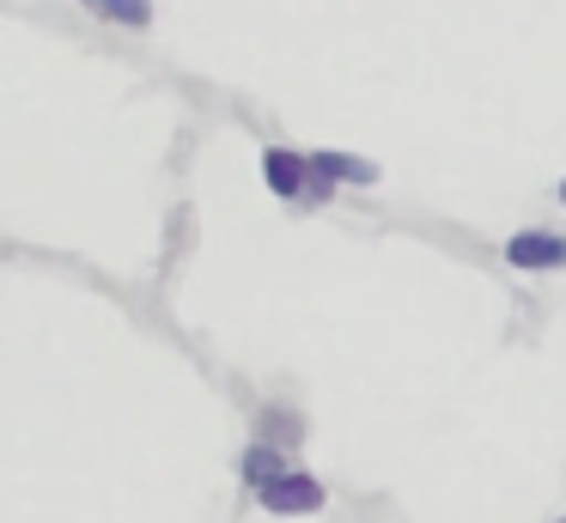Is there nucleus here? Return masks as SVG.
<instances>
[{"label": "nucleus", "mask_w": 566, "mask_h": 523, "mask_svg": "<svg viewBox=\"0 0 566 523\" xmlns=\"http://www.w3.org/2000/svg\"><path fill=\"white\" fill-rule=\"evenodd\" d=\"M262 493V505L269 511H281V517H305V511H323V487L311 481V474H274L269 487H256Z\"/></svg>", "instance_id": "1"}, {"label": "nucleus", "mask_w": 566, "mask_h": 523, "mask_svg": "<svg viewBox=\"0 0 566 523\" xmlns=\"http://www.w3.org/2000/svg\"><path fill=\"white\" fill-rule=\"evenodd\" d=\"M505 262L512 268H566V238H554V231H517L505 243Z\"/></svg>", "instance_id": "2"}, {"label": "nucleus", "mask_w": 566, "mask_h": 523, "mask_svg": "<svg viewBox=\"0 0 566 523\" xmlns=\"http://www.w3.org/2000/svg\"><path fill=\"white\" fill-rule=\"evenodd\" d=\"M311 158H298V153H286V146H274L269 158H262V177H269V189L281 195V201H298L305 195V177H311Z\"/></svg>", "instance_id": "3"}, {"label": "nucleus", "mask_w": 566, "mask_h": 523, "mask_svg": "<svg viewBox=\"0 0 566 523\" xmlns=\"http://www.w3.org/2000/svg\"><path fill=\"white\" fill-rule=\"evenodd\" d=\"M311 165H317V177H335V182H378V165H371V158H354V153H317L311 158Z\"/></svg>", "instance_id": "4"}, {"label": "nucleus", "mask_w": 566, "mask_h": 523, "mask_svg": "<svg viewBox=\"0 0 566 523\" xmlns=\"http://www.w3.org/2000/svg\"><path fill=\"white\" fill-rule=\"evenodd\" d=\"M238 474H244L250 487H269L274 474H286V457L274 444H250L244 457H238Z\"/></svg>", "instance_id": "5"}, {"label": "nucleus", "mask_w": 566, "mask_h": 523, "mask_svg": "<svg viewBox=\"0 0 566 523\" xmlns=\"http://www.w3.org/2000/svg\"><path fill=\"white\" fill-rule=\"evenodd\" d=\"M86 7L98 12V19H116V24H135V31H140V24L153 19V7H147V0H86Z\"/></svg>", "instance_id": "6"}, {"label": "nucleus", "mask_w": 566, "mask_h": 523, "mask_svg": "<svg viewBox=\"0 0 566 523\" xmlns=\"http://www.w3.org/2000/svg\"><path fill=\"white\" fill-rule=\"evenodd\" d=\"M560 201H566V182H560Z\"/></svg>", "instance_id": "7"}]
</instances>
